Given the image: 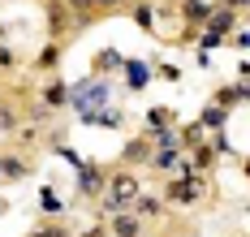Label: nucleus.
I'll list each match as a JSON object with an SVG mask.
<instances>
[{
  "instance_id": "obj_4",
  "label": "nucleus",
  "mask_w": 250,
  "mask_h": 237,
  "mask_svg": "<svg viewBox=\"0 0 250 237\" xmlns=\"http://www.w3.org/2000/svg\"><path fill=\"white\" fill-rule=\"evenodd\" d=\"M186 18H190V22H207V18H211V4H203V0H186Z\"/></svg>"
},
{
  "instance_id": "obj_2",
  "label": "nucleus",
  "mask_w": 250,
  "mask_h": 237,
  "mask_svg": "<svg viewBox=\"0 0 250 237\" xmlns=\"http://www.w3.org/2000/svg\"><path fill=\"white\" fill-rule=\"evenodd\" d=\"M69 95H74V104H82V108H86L91 99H108V86H104V82L95 78V82H82V86H78V91H69Z\"/></svg>"
},
{
  "instance_id": "obj_8",
  "label": "nucleus",
  "mask_w": 250,
  "mask_h": 237,
  "mask_svg": "<svg viewBox=\"0 0 250 237\" xmlns=\"http://www.w3.org/2000/svg\"><path fill=\"white\" fill-rule=\"evenodd\" d=\"M125 156H129V159H147V156H151V147H147V142H134Z\"/></svg>"
},
{
  "instance_id": "obj_3",
  "label": "nucleus",
  "mask_w": 250,
  "mask_h": 237,
  "mask_svg": "<svg viewBox=\"0 0 250 237\" xmlns=\"http://www.w3.org/2000/svg\"><path fill=\"white\" fill-rule=\"evenodd\" d=\"M112 229H117V237H138V216H129V211H117Z\"/></svg>"
},
{
  "instance_id": "obj_9",
  "label": "nucleus",
  "mask_w": 250,
  "mask_h": 237,
  "mask_svg": "<svg viewBox=\"0 0 250 237\" xmlns=\"http://www.w3.org/2000/svg\"><path fill=\"white\" fill-rule=\"evenodd\" d=\"M48 104H65V86H52V91H48Z\"/></svg>"
},
{
  "instance_id": "obj_5",
  "label": "nucleus",
  "mask_w": 250,
  "mask_h": 237,
  "mask_svg": "<svg viewBox=\"0 0 250 237\" xmlns=\"http://www.w3.org/2000/svg\"><path fill=\"white\" fill-rule=\"evenodd\" d=\"M199 194V181H173L168 185V198H194Z\"/></svg>"
},
{
  "instance_id": "obj_1",
  "label": "nucleus",
  "mask_w": 250,
  "mask_h": 237,
  "mask_svg": "<svg viewBox=\"0 0 250 237\" xmlns=\"http://www.w3.org/2000/svg\"><path fill=\"white\" fill-rule=\"evenodd\" d=\"M138 198V177L134 173H117L112 181H108V211H121L125 203H134Z\"/></svg>"
},
{
  "instance_id": "obj_6",
  "label": "nucleus",
  "mask_w": 250,
  "mask_h": 237,
  "mask_svg": "<svg viewBox=\"0 0 250 237\" xmlns=\"http://www.w3.org/2000/svg\"><path fill=\"white\" fill-rule=\"evenodd\" d=\"M125 74H129V86H147V78H151L147 65H125Z\"/></svg>"
},
{
  "instance_id": "obj_10",
  "label": "nucleus",
  "mask_w": 250,
  "mask_h": 237,
  "mask_svg": "<svg viewBox=\"0 0 250 237\" xmlns=\"http://www.w3.org/2000/svg\"><path fill=\"white\" fill-rule=\"evenodd\" d=\"M91 4H117V0H91Z\"/></svg>"
},
{
  "instance_id": "obj_12",
  "label": "nucleus",
  "mask_w": 250,
  "mask_h": 237,
  "mask_svg": "<svg viewBox=\"0 0 250 237\" xmlns=\"http://www.w3.org/2000/svg\"><path fill=\"white\" fill-rule=\"evenodd\" d=\"M86 237H104V233H100V229H95V233H86Z\"/></svg>"
},
{
  "instance_id": "obj_7",
  "label": "nucleus",
  "mask_w": 250,
  "mask_h": 237,
  "mask_svg": "<svg viewBox=\"0 0 250 237\" xmlns=\"http://www.w3.org/2000/svg\"><path fill=\"white\" fill-rule=\"evenodd\" d=\"M134 207L143 211V216H160V203L155 198H134Z\"/></svg>"
},
{
  "instance_id": "obj_13",
  "label": "nucleus",
  "mask_w": 250,
  "mask_h": 237,
  "mask_svg": "<svg viewBox=\"0 0 250 237\" xmlns=\"http://www.w3.org/2000/svg\"><path fill=\"white\" fill-rule=\"evenodd\" d=\"M0 177H4V168H0Z\"/></svg>"
},
{
  "instance_id": "obj_11",
  "label": "nucleus",
  "mask_w": 250,
  "mask_h": 237,
  "mask_svg": "<svg viewBox=\"0 0 250 237\" xmlns=\"http://www.w3.org/2000/svg\"><path fill=\"white\" fill-rule=\"evenodd\" d=\"M35 237H61V233H35Z\"/></svg>"
}]
</instances>
